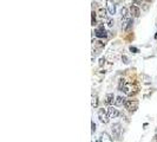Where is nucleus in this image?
I'll use <instances>...</instances> for the list:
<instances>
[{"mask_svg": "<svg viewBox=\"0 0 157 142\" xmlns=\"http://www.w3.org/2000/svg\"><path fill=\"white\" fill-rule=\"evenodd\" d=\"M122 91L127 95V96H132L137 93V87L132 83H125V85L123 87Z\"/></svg>", "mask_w": 157, "mask_h": 142, "instance_id": "f257e3e1", "label": "nucleus"}, {"mask_svg": "<svg viewBox=\"0 0 157 142\" xmlns=\"http://www.w3.org/2000/svg\"><path fill=\"white\" fill-rule=\"evenodd\" d=\"M124 107H125V109H128L130 112H134V111H136L137 108H138V102L135 101V100H134V101H132V100H129V101L125 102Z\"/></svg>", "mask_w": 157, "mask_h": 142, "instance_id": "f03ea898", "label": "nucleus"}, {"mask_svg": "<svg viewBox=\"0 0 157 142\" xmlns=\"http://www.w3.org/2000/svg\"><path fill=\"white\" fill-rule=\"evenodd\" d=\"M98 119H99V121H101L102 123H104V124L109 123L110 117H109V115H108V111H105L104 109H99V110H98Z\"/></svg>", "mask_w": 157, "mask_h": 142, "instance_id": "7ed1b4c3", "label": "nucleus"}, {"mask_svg": "<svg viewBox=\"0 0 157 142\" xmlns=\"http://www.w3.org/2000/svg\"><path fill=\"white\" fill-rule=\"evenodd\" d=\"M111 130H112V136H113L115 138L119 140V138H120V134H122V127H120V124H119V123L112 124Z\"/></svg>", "mask_w": 157, "mask_h": 142, "instance_id": "20e7f679", "label": "nucleus"}, {"mask_svg": "<svg viewBox=\"0 0 157 142\" xmlns=\"http://www.w3.org/2000/svg\"><path fill=\"white\" fill-rule=\"evenodd\" d=\"M106 111H108V115H109L110 119H116V117L119 115L118 109H117L116 107H112V105H110V107L106 109Z\"/></svg>", "mask_w": 157, "mask_h": 142, "instance_id": "39448f33", "label": "nucleus"}, {"mask_svg": "<svg viewBox=\"0 0 157 142\" xmlns=\"http://www.w3.org/2000/svg\"><path fill=\"white\" fill-rule=\"evenodd\" d=\"M106 10L111 16L116 13V3L113 0H106Z\"/></svg>", "mask_w": 157, "mask_h": 142, "instance_id": "423d86ee", "label": "nucleus"}, {"mask_svg": "<svg viewBox=\"0 0 157 142\" xmlns=\"http://www.w3.org/2000/svg\"><path fill=\"white\" fill-rule=\"evenodd\" d=\"M106 33H108V32L105 31V28H104L103 25H101L99 27H97L96 31H95V35H96V37H98V38H105V37L108 36Z\"/></svg>", "mask_w": 157, "mask_h": 142, "instance_id": "0eeeda50", "label": "nucleus"}, {"mask_svg": "<svg viewBox=\"0 0 157 142\" xmlns=\"http://www.w3.org/2000/svg\"><path fill=\"white\" fill-rule=\"evenodd\" d=\"M97 142H113V141H112V137H111L108 133L104 131V133H102V134L99 135Z\"/></svg>", "mask_w": 157, "mask_h": 142, "instance_id": "6e6552de", "label": "nucleus"}, {"mask_svg": "<svg viewBox=\"0 0 157 142\" xmlns=\"http://www.w3.org/2000/svg\"><path fill=\"white\" fill-rule=\"evenodd\" d=\"M130 14H131L132 18H138V17L141 16V10H139V7L136 6V5H131V7H130Z\"/></svg>", "mask_w": 157, "mask_h": 142, "instance_id": "1a4fd4ad", "label": "nucleus"}, {"mask_svg": "<svg viewBox=\"0 0 157 142\" xmlns=\"http://www.w3.org/2000/svg\"><path fill=\"white\" fill-rule=\"evenodd\" d=\"M105 103L110 107L112 103H115V96H113V94H108L106 96H105Z\"/></svg>", "mask_w": 157, "mask_h": 142, "instance_id": "9d476101", "label": "nucleus"}, {"mask_svg": "<svg viewBox=\"0 0 157 142\" xmlns=\"http://www.w3.org/2000/svg\"><path fill=\"white\" fill-rule=\"evenodd\" d=\"M125 98L124 97H122V96H117L116 97V100H115V105H117V107H120V105H124L125 104Z\"/></svg>", "mask_w": 157, "mask_h": 142, "instance_id": "9b49d317", "label": "nucleus"}, {"mask_svg": "<svg viewBox=\"0 0 157 142\" xmlns=\"http://www.w3.org/2000/svg\"><path fill=\"white\" fill-rule=\"evenodd\" d=\"M91 105H92V108H97V107H98V97H97V96L92 95V101H91Z\"/></svg>", "mask_w": 157, "mask_h": 142, "instance_id": "f8f14e48", "label": "nucleus"}, {"mask_svg": "<svg viewBox=\"0 0 157 142\" xmlns=\"http://www.w3.org/2000/svg\"><path fill=\"white\" fill-rule=\"evenodd\" d=\"M125 83H127V82H125V79H124V78L119 81V85H118V90H120V91H122V89H123V87H124V85H125Z\"/></svg>", "mask_w": 157, "mask_h": 142, "instance_id": "ddd939ff", "label": "nucleus"}, {"mask_svg": "<svg viewBox=\"0 0 157 142\" xmlns=\"http://www.w3.org/2000/svg\"><path fill=\"white\" fill-rule=\"evenodd\" d=\"M91 24L95 26L96 25V13L95 12H92V21H91Z\"/></svg>", "mask_w": 157, "mask_h": 142, "instance_id": "4468645a", "label": "nucleus"}, {"mask_svg": "<svg viewBox=\"0 0 157 142\" xmlns=\"http://www.w3.org/2000/svg\"><path fill=\"white\" fill-rule=\"evenodd\" d=\"M122 61H123L125 64H128V63H129V59H128V57H127V56H123V57H122Z\"/></svg>", "mask_w": 157, "mask_h": 142, "instance_id": "2eb2a0df", "label": "nucleus"}, {"mask_svg": "<svg viewBox=\"0 0 157 142\" xmlns=\"http://www.w3.org/2000/svg\"><path fill=\"white\" fill-rule=\"evenodd\" d=\"M130 51L134 52V53H137V52H138V49L135 47V46H130Z\"/></svg>", "mask_w": 157, "mask_h": 142, "instance_id": "dca6fc26", "label": "nucleus"}, {"mask_svg": "<svg viewBox=\"0 0 157 142\" xmlns=\"http://www.w3.org/2000/svg\"><path fill=\"white\" fill-rule=\"evenodd\" d=\"M91 124H92V134H93V133L96 131V124H95V122H92Z\"/></svg>", "mask_w": 157, "mask_h": 142, "instance_id": "f3484780", "label": "nucleus"}, {"mask_svg": "<svg viewBox=\"0 0 157 142\" xmlns=\"http://www.w3.org/2000/svg\"><path fill=\"white\" fill-rule=\"evenodd\" d=\"M104 63H105V59H104V58H101V61H99V65H101V66H103V65H104Z\"/></svg>", "mask_w": 157, "mask_h": 142, "instance_id": "a211bd4d", "label": "nucleus"}, {"mask_svg": "<svg viewBox=\"0 0 157 142\" xmlns=\"http://www.w3.org/2000/svg\"><path fill=\"white\" fill-rule=\"evenodd\" d=\"M108 25H109V26H112V25H113V20H112V19H110V20H109V24H108Z\"/></svg>", "mask_w": 157, "mask_h": 142, "instance_id": "6ab92c4d", "label": "nucleus"}, {"mask_svg": "<svg viewBox=\"0 0 157 142\" xmlns=\"http://www.w3.org/2000/svg\"><path fill=\"white\" fill-rule=\"evenodd\" d=\"M146 1H149V3H150V1H153V0H146Z\"/></svg>", "mask_w": 157, "mask_h": 142, "instance_id": "aec40b11", "label": "nucleus"}, {"mask_svg": "<svg viewBox=\"0 0 157 142\" xmlns=\"http://www.w3.org/2000/svg\"><path fill=\"white\" fill-rule=\"evenodd\" d=\"M156 141H157V135H156Z\"/></svg>", "mask_w": 157, "mask_h": 142, "instance_id": "412c9836", "label": "nucleus"}]
</instances>
